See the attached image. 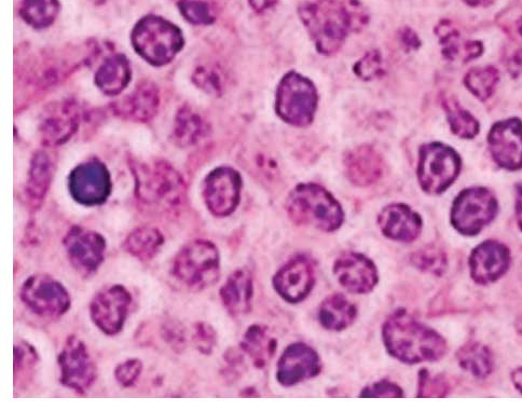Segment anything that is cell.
<instances>
[{
	"label": "cell",
	"mask_w": 522,
	"mask_h": 411,
	"mask_svg": "<svg viewBox=\"0 0 522 411\" xmlns=\"http://www.w3.org/2000/svg\"><path fill=\"white\" fill-rule=\"evenodd\" d=\"M514 380L516 387L522 392V369L514 374Z\"/></svg>",
	"instance_id": "38"
},
{
	"label": "cell",
	"mask_w": 522,
	"mask_h": 411,
	"mask_svg": "<svg viewBox=\"0 0 522 411\" xmlns=\"http://www.w3.org/2000/svg\"><path fill=\"white\" fill-rule=\"evenodd\" d=\"M490 154L505 170L522 169V121L510 118L493 125L488 134Z\"/></svg>",
	"instance_id": "8"
},
{
	"label": "cell",
	"mask_w": 522,
	"mask_h": 411,
	"mask_svg": "<svg viewBox=\"0 0 522 411\" xmlns=\"http://www.w3.org/2000/svg\"><path fill=\"white\" fill-rule=\"evenodd\" d=\"M500 81V74L493 66L473 68L464 78V85L475 98L486 101L492 97Z\"/></svg>",
	"instance_id": "24"
},
{
	"label": "cell",
	"mask_w": 522,
	"mask_h": 411,
	"mask_svg": "<svg viewBox=\"0 0 522 411\" xmlns=\"http://www.w3.org/2000/svg\"><path fill=\"white\" fill-rule=\"evenodd\" d=\"M460 170L461 158L452 147L442 143L421 147L418 176L425 193H444L457 180Z\"/></svg>",
	"instance_id": "6"
},
{
	"label": "cell",
	"mask_w": 522,
	"mask_h": 411,
	"mask_svg": "<svg viewBox=\"0 0 522 411\" xmlns=\"http://www.w3.org/2000/svg\"><path fill=\"white\" fill-rule=\"evenodd\" d=\"M378 223L384 236L401 242L414 241L422 228L420 216L402 203L384 208Z\"/></svg>",
	"instance_id": "13"
},
{
	"label": "cell",
	"mask_w": 522,
	"mask_h": 411,
	"mask_svg": "<svg viewBox=\"0 0 522 411\" xmlns=\"http://www.w3.org/2000/svg\"><path fill=\"white\" fill-rule=\"evenodd\" d=\"M244 349L250 354L255 365L266 367L277 350V340L274 339L265 326L255 325L250 328L244 338Z\"/></svg>",
	"instance_id": "21"
},
{
	"label": "cell",
	"mask_w": 522,
	"mask_h": 411,
	"mask_svg": "<svg viewBox=\"0 0 522 411\" xmlns=\"http://www.w3.org/2000/svg\"><path fill=\"white\" fill-rule=\"evenodd\" d=\"M79 125L76 107L70 103H59L49 108L40 122L41 141L46 145H61L71 139Z\"/></svg>",
	"instance_id": "14"
},
{
	"label": "cell",
	"mask_w": 522,
	"mask_h": 411,
	"mask_svg": "<svg viewBox=\"0 0 522 411\" xmlns=\"http://www.w3.org/2000/svg\"><path fill=\"white\" fill-rule=\"evenodd\" d=\"M287 211L293 221L332 232L345 219L341 205L325 188L317 184H300L287 200Z\"/></svg>",
	"instance_id": "3"
},
{
	"label": "cell",
	"mask_w": 522,
	"mask_h": 411,
	"mask_svg": "<svg viewBox=\"0 0 522 411\" xmlns=\"http://www.w3.org/2000/svg\"><path fill=\"white\" fill-rule=\"evenodd\" d=\"M354 72L363 80H373L384 73L381 53L377 50L367 52L354 66Z\"/></svg>",
	"instance_id": "29"
},
{
	"label": "cell",
	"mask_w": 522,
	"mask_h": 411,
	"mask_svg": "<svg viewBox=\"0 0 522 411\" xmlns=\"http://www.w3.org/2000/svg\"><path fill=\"white\" fill-rule=\"evenodd\" d=\"M507 267V253L497 243H485L471 258L472 274L478 282H490L501 276Z\"/></svg>",
	"instance_id": "18"
},
{
	"label": "cell",
	"mask_w": 522,
	"mask_h": 411,
	"mask_svg": "<svg viewBox=\"0 0 522 411\" xmlns=\"http://www.w3.org/2000/svg\"><path fill=\"white\" fill-rule=\"evenodd\" d=\"M450 129L460 139L473 140L480 130L477 119L467 112L456 100L447 98L443 102Z\"/></svg>",
	"instance_id": "23"
},
{
	"label": "cell",
	"mask_w": 522,
	"mask_h": 411,
	"mask_svg": "<svg viewBox=\"0 0 522 411\" xmlns=\"http://www.w3.org/2000/svg\"><path fill=\"white\" fill-rule=\"evenodd\" d=\"M518 31H519L520 35L522 36V18L519 20V23H518Z\"/></svg>",
	"instance_id": "39"
},
{
	"label": "cell",
	"mask_w": 522,
	"mask_h": 411,
	"mask_svg": "<svg viewBox=\"0 0 522 411\" xmlns=\"http://www.w3.org/2000/svg\"><path fill=\"white\" fill-rule=\"evenodd\" d=\"M436 33L443 49V56L450 62H470L482 56L484 47L479 41H463L461 34L450 21H442Z\"/></svg>",
	"instance_id": "17"
},
{
	"label": "cell",
	"mask_w": 522,
	"mask_h": 411,
	"mask_svg": "<svg viewBox=\"0 0 522 411\" xmlns=\"http://www.w3.org/2000/svg\"><path fill=\"white\" fill-rule=\"evenodd\" d=\"M516 208L518 221L520 226L522 227V187L518 189Z\"/></svg>",
	"instance_id": "37"
},
{
	"label": "cell",
	"mask_w": 522,
	"mask_h": 411,
	"mask_svg": "<svg viewBox=\"0 0 522 411\" xmlns=\"http://www.w3.org/2000/svg\"><path fill=\"white\" fill-rule=\"evenodd\" d=\"M401 37L405 46L409 47L410 49L418 48L420 46V40L418 36L410 29L404 30Z\"/></svg>",
	"instance_id": "34"
},
{
	"label": "cell",
	"mask_w": 522,
	"mask_h": 411,
	"mask_svg": "<svg viewBox=\"0 0 522 411\" xmlns=\"http://www.w3.org/2000/svg\"><path fill=\"white\" fill-rule=\"evenodd\" d=\"M314 282L313 266L305 256L290 260L273 278L274 289L291 304L305 300L312 291Z\"/></svg>",
	"instance_id": "9"
},
{
	"label": "cell",
	"mask_w": 522,
	"mask_h": 411,
	"mask_svg": "<svg viewBox=\"0 0 522 411\" xmlns=\"http://www.w3.org/2000/svg\"><path fill=\"white\" fill-rule=\"evenodd\" d=\"M240 176L229 168L213 172L206 182V200L216 214H230L240 199Z\"/></svg>",
	"instance_id": "12"
},
{
	"label": "cell",
	"mask_w": 522,
	"mask_h": 411,
	"mask_svg": "<svg viewBox=\"0 0 522 411\" xmlns=\"http://www.w3.org/2000/svg\"><path fill=\"white\" fill-rule=\"evenodd\" d=\"M159 104L157 86L153 82L146 81L116 103L115 113L127 120L147 122L156 116Z\"/></svg>",
	"instance_id": "15"
},
{
	"label": "cell",
	"mask_w": 522,
	"mask_h": 411,
	"mask_svg": "<svg viewBox=\"0 0 522 411\" xmlns=\"http://www.w3.org/2000/svg\"><path fill=\"white\" fill-rule=\"evenodd\" d=\"M299 16L322 54L336 53L366 19L360 4L347 0H306Z\"/></svg>",
	"instance_id": "1"
},
{
	"label": "cell",
	"mask_w": 522,
	"mask_h": 411,
	"mask_svg": "<svg viewBox=\"0 0 522 411\" xmlns=\"http://www.w3.org/2000/svg\"><path fill=\"white\" fill-rule=\"evenodd\" d=\"M321 361L317 351L305 344L287 347L278 365L277 378L281 385L291 387L319 375Z\"/></svg>",
	"instance_id": "11"
},
{
	"label": "cell",
	"mask_w": 522,
	"mask_h": 411,
	"mask_svg": "<svg viewBox=\"0 0 522 411\" xmlns=\"http://www.w3.org/2000/svg\"><path fill=\"white\" fill-rule=\"evenodd\" d=\"M498 211L496 198L485 188L462 191L452 208V223L466 235H475L489 224Z\"/></svg>",
	"instance_id": "7"
},
{
	"label": "cell",
	"mask_w": 522,
	"mask_h": 411,
	"mask_svg": "<svg viewBox=\"0 0 522 411\" xmlns=\"http://www.w3.org/2000/svg\"><path fill=\"white\" fill-rule=\"evenodd\" d=\"M195 85L209 94L219 95L222 92V78L210 67H200L194 74Z\"/></svg>",
	"instance_id": "30"
},
{
	"label": "cell",
	"mask_w": 522,
	"mask_h": 411,
	"mask_svg": "<svg viewBox=\"0 0 522 411\" xmlns=\"http://www.w3.org/2000/svg\"><path fill=\"white\" fill-rule=\"evenodd\" d=\"M350 181L359 186L376 183L382 175V160L374 148L362 146L355 148L345 160Z\"/></svg>",
	"instance_id": "16"
},
{
	"label": "cell",
	"mask_w": 522,
	"mask_h": 411,
	"mask_svg": "<svg viewBox=\"0 0 522 411\" xmlns=\"http://www.w3.org/2000/svg\"><path fill=\"white\" fill-rule=\"evenodd\" d=\"M318 92L312 82L301 75L288 73L277 92L276 109L279 117L296 127H306L317 112Z\"/></svg>",
	"instance_id": "5"
},
{
	"label": "cell",
	"mask_w": 522,
	"mask_h": 411,
	"mask_svg": "<svg viewBox=\"0 0 522 411\" xmlns=\"http://www.w3.org/2000/svg\"><path fill=\"white\" fill-rule=\"evenodd\" d=\"M134 50L148 63H170L184 46L180 29L166 19L148 16L136 24L132 34Z\"/></svg>",
	"instance_id": "4"
},
{
	"label": "cell",
	"mask_w": 522,
	"mask_h": 411,
	"mask_svg": "<svg viewBox=\"0 0 522 411\" xmlns=\"http://www.w3.org/2000/svg\"><path fill=\"white\" fill-rule=\"evenodd\" d=\"M59 12L58 0H22L20 15L35 29H45L56 20Z\"/></svg>",
	"instance_id": "25"
},
{
	"label": "cell",
	"mask_w": 522,
	"mask_h": 411,
	"mask_svg": "<svg viewBox=\"0 0 522 411\" xmlns=\"http://www.w3.org/2000/svg\"><path fill=\"white\" fill-rule=\"evenodd\" d=\"M461 364L474 375L483 377L491 371V359L489 352L480 346H470L462 350L460 354Z\"/></svg>",
	"instance_id": "27"
},
{
	"label": "cell",
	"mask_w": 522,
	"mask_h": 411,
	"mask_svg": "<svg viewBox=\"0 0 522 411\" xmlns=\"http://www.w3.org/2000/svg\"><path fill=\"white\" fill-rule=\"evenodd\" d=\"M253 294V285L250 274L238 272L233 276L225 290L227 305L236 312H244L249 309Z\"/></svg>",
	"instance_id": "26"
},
{
	"label": "cell",
	"mask_w": 522,
	"mask_h": 411,
	"mask_svg": "<svg viewBox=\"0 0 522 411\" xmlns=\"http://www.w3.org/2000/svg\"><path fill=\"white\" fill-rule=\"evenodd\" d=\"M382 334L389 353L404 363L436 361L445 351L442 337L404 311L391 315L383 325Z\"/></svg>",
	"instance_id": "2"
},
{
	"label": "cell",
	"mask_w": 522,
	"mask_h": 411,
	"mask_svg": "<svg viewBox=\"0 0 522 411\" xmlns=\"http://www.w3.org/2000/svg\"><path fill=\"white\" fill-rule=\"evenodd\" d=\"M319 318L328 331L346 330L356 318V308L343 295L335 294L327 297L321 305Z\"/></svg>",
	"instance_id": "20"
},
{
	"label": "cell",
	"mask_w": 522,
	"mask_h": 411,
	"mask_svg": "<svg viewBox=\"0 0 522 411\" xmlns=\"http://www.w3.org/2000/svg\"><path fill=\"white\" fill-rule=\"evenodd\" d=\"M506 68L513 80L522 84V50H515L506 62Z\"/></svg>",
	"instance_id": "33"
},
{
	"label": "cell",
	"mask_w": 522,
	"mask_h": 411,
	"mask_svg": "<svg viewBox=\"0 0 522 411\" xmlns=\"http://www.w3.org/2000/svg\"><path fill=\"white\" fill-rule=\"evenodd\" d=\"M131 67L122 54L107 58L95 74V84L107 95H118L127 88L131 80Z\"/></svg>",
	"instance_id": "19"
},
{
	"label": "cell",
	"mask_w": 522,
	"mask_h": 411,
	"mask_svg": "<svg viewBox=\"0 0 522 411\" xmlns=\"http://www.w3.org/2000/svg\"><path fill=\"white\" fill-rule=\"evenodd\" d=\"M403 392L394 383L382 380L368 386L361 393V397H402Z\"/></svg>",
	"instance_id": "32"
},
{
	"label": "cell",
	"mask_w": 522,
	"mask_h": 411,
	"mask_svg": "<svg viewBox=\"0 0 522 411\" xmlns=\"http://www.w3.org/2000/svg\"><path fill=\"white\" fill-rule=\"evenodd\" d=\"M334 274L347 291L354 294H367L378 283V271L368 257L351 252L342 254L334 265Z\"/></svg>",
	"instance_id": "10"
},
{
	"label": "cell",
	"mask_w": 522,
	"mask_h": 411,
	"mask_svg": "<svg viewBox=\"0 0 522 411\" xmlns=\"http://www.w3.org/2000/svg\"><path fill=\"white\" fill-rule=\"evenodd\" d=\"M412 260H414L415 265L421 270L434 273L444 270L445 266V258L442 253L432 249L419 251L414 255Z\"/></svg>",
	"instance_id": "31"
},
{
	"label": "cell",
	"mask_w": 522,
	"mask_h": 411,
	"mask_svg": "<svg viewBox=\"0 0 522 411\" xmlns=\"http://www.w3.org/2000/svg\"><path fill=\"white\" fill-rule=\"evenodd\" d=\"M462 2L471 7H488L496 0H462Z\"/></svg>",
	"instance_id": "36"
},
{
	"label": "cell",
	"mask_w": 522,
	"mask_h": 411,
	"mask_svg": "<svg viewBox=\"0 0 522 411\" xmlns=\"http://www.w3.org/2000/svg\"><path fill=\"white\" fill-rule=\"evenodd\" d=\"M251 7L257 12H264L278 4V0H249Z\"/></svg>",
	"instance_id": "35"
},
{
	"label": "cell",
	"mask_w": 522,
	"mask_h": 411,
	"mask_svg": "<svg viewBox=\"0 0 522 411\" xmlns=\"http://www.w3.org/2000/svg\"><path fill=\"white\" fill-rule=\"evenodd\" d=\"M178 7L184 18L192 24L209 25L215 20L210 6L202 0H181Z\"/></svg>",
	"instance_id": "28"
},
{
	"label": "cell",
	"mask_w": 522,
	"mask_h": 411,
	"mask_svg": "<svg viewBox=\"0 0 522 411\" xmlns=\"http://www.w3.org/2000/svg\"><path fill=\"white\" fill-rule=\"evenodd\" d=\"M206 132L201 116L189 107L177 113L174 123V141L177 145L188 147L197 144Z\"/></svg>",
	"instance_id": "22"
}]
</instances>
